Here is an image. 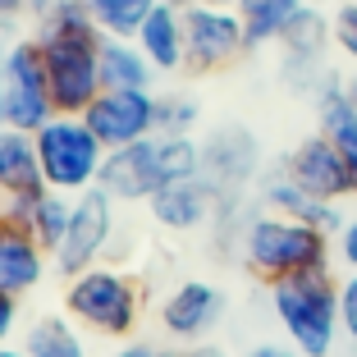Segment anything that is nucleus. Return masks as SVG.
<instances>
[{"instance_id":"nucleus-21","label":"nucleus","mask_w":357,"mask_h":357,"mask_svg":"<svg viewBox=\"0 0 357 357\" xmlns=\"http://www.w3.org/2000/svg\"><path fill=\"white\" fill-rule=\"evenodd\" d=\"M307 0H243L238 19L248 32V51H261V46H280V37L289 32V23L303 14Z\"/></svg>"},{"instance_id":"nucleus-40","label":"nucleus","mask_w":357,"mask_h":357,"mask_svg":"<svg viewBox=\"0 0 357 357\" xmlns=\"http://www.w3.org/2000/svg\"><path fill=\"white\" fill-rule=\"evenodd\" d=\"M169 5H178V10H188V5H192V0H169Z\"/></svg>"},{"instance_id":"nucleus-6","label":"nucleus","mask_w":357,"mask_h":357,"mask_svg":"<svg viewBox=\"0 0 357 357\" xmlns=\"http://www.w3.org/2000/svg\"><path fill=\"white\" fill-rule=\"evenodd\" d=\"M110 238H115V197H110L105 188L78 192L74 215H69V234H64V243L51 257L55 275H64V280L83 275L87 266L101 261V252L110 248Z\"/></svg>"},{"instance_id":"nucleus-37","label":"nucleus","mask_w":357,"mask_h":357,"mask_svg":"<svg viewBox=\"0 0 357 357\" xmlns=\"http://www.w3.org/2000/svg\"><path fill=\"white\" fill-rule=\"evenodd\" d=\"M0 357H28V348H23V344L19 348H14V344H0Z\"/></svg>"},{"instance_id":"nucleus-16","label":"nucleus","mask_w":357,"mask_h":357,"mask_svg":"<svg viewBox=\"0 0 357 357\" xmlns=\"http://www.w3.org/2000/svg\"><path fill=\"white\" fill-rule=\"evenodd\" d=\"M142 46V55L151 60L156 74H174V69H188V32H183V10L160 0L156 10L147 14V23L137 28L133 37Z\"/></svg>"},{"instance_id":"nucleus-25","label":"nucleus","mask_w":357,"mask_h":357,"mask_svg":"<svg viewBox=\"0 0 357 357\" xmlns=\"http://www.w3.org/2000/svg\"><path fill=\"white\" fill-rule=\"evenodd\" d=\"M156 160L165 183L202 178V142H192V133H156Z\"/></svg>"},{"instance_id":"nucleus-22","label":"nucleus","mask_w":357,"mask_h":357,"mask_svg":"<svg viewBox=\"0 0 357 357\" xmlns=\"http://www.w3.org/2000/svg\"><path fill=\"white\" fill-rule=\"evenodd\" d=\"M23 348H28V357H87L74 316H37L23 335Z\"/></svg>"},{"instance_id":"nucleus-23","label":"nucleus","mask_w":357,"mask_h":357,"mask_svg":"<svg viewBox=\"0 0 357 357\" xmlns=\"http://www.w3.org/2000/svg\"><path fill=\"white\" fill-rule=\"evenodd\" d=\"M156 5L160 0H87V14L101 28V37H137Z\"/></svg>"},{"instance_id":"nucleus-31","label":"nucleus","mask_w":357,"mask_h":357,"mask_svg":"<svg viewBox=\"0 0 357 357\" xmlns=\"http://www.w3.org/2000/svg\"><path fill=\"white\" fill-rule=\"evenodd\" d=\"M14 326H19V298L0 294V344H10Z\"/></svg>"},{"instance_id":"nucleus-15","label":"nucleus","mask_w":357,"mask_h":357,"mask_svg":"<svg viewBox=\"0 0 357 357\" xmlns=\"http://www.w3.org/2000/svg\"><path fill=\"white\" fill-rule=\"evenodd\" d=\"M261 202H266V211H275V215H294V220L312 225V229L330 234V238H335V234L344 229V220H348L344 211H339V202L312 197L303 183H294V178H289V169H280V174H271L261 183Z\"/></svg>"},{"instance_id":"nucleus-41","label":"nucleus","mask_w":357,"mask_h":357,"mask_svg":"<svg viewBox=\"0 0 357 357\" xmlns=\"http://www.w3.org/2000/svg\"><path fill=\"white\" fill-rule=\"evenodd\" d=\"M307 5H335V0H307Z\"/></svg>"},{"instance_id":"nucleus-5","label":"nucleus","mask_w":357,"mask_h":357,"mask_svg":"<svg viewBox=\"0 0 357 357\" xmlns=\"http://www.w3.org/2000/svg\"><path fill=\"white\" fill-rule=\"evenodd\" d=\"M0 83H5V110H10V128L37 133L55 119L51 83H46V60L37 37H19L10 60L0 64Z\"/></svg>"},{"instance_id":"nucleus-38","label":"nucleus","mask_w":357,"mask_h":357,"mask_svg":"<svg viewBox=\"0 0 357 357\" xmlns=\"http://www.w3.org/2000/svg\"><path fill=\"white\" fill-rule=\"evenodd\" d=\"M0 128H10V110H5V83H0Z\"/></svg>"},{"instance_id":"nucleus-1","label":"nucleus","mask_w":357,"mask_h":357,"mask_svg":"<svg viewBox=\"0 0 357 357\" xmlns=\"http://www.w3.org/2000/svg\"><path fill=\"white\" fill-rule=\"evenodd\" d=\"M330 234L312 229V225L294 220V215H275V211H261L243 225L238 234V252L243 266L266 284L294 280V275L307 271H330L335 261V248H330Z\"/></svg>"},{"instance_id":"nucleus-7","label":"nucleus","mask_w":357,"mask_h":357,"mask_svg":"<svg viewBox=\"0 0 357 357\" xmlns=\"http://www.w3.org/2000/svg\"><path fill=\"white\" fill-rule=\"evenodd\" d=\"M183 32H188L192 74H215V69H229L238 55H248V32H243L238 10H220V5L192 0L183 10Z\"/></svg>"},{"instance_id":"nucleus-39","label":"nucleus","mask_w":357,"mask_h":357,"mask_svg":"<svg viewBox=\"0 0 357 357\" xmlns=\"http://www.w3.org/2000/svg\"><path fill=\"white\" fill-rule=\"evenodd\" d=\"M202 5H220V10H238L243 0H202Z\"/></svg>"},{"instance_id":"nucleus-34","label":"nucleus","mask_w":357,"mask_h":357,"mask_svg":"<svg viewBox=\"0 0 357 357\" xmlns=\"http://www.w3.org/2000/svg\"><path fill=\"white\" fill-rule=\"evenodd\" d=\"M115 357H156V348H147V344H128V348H119Z\"/></svg>"},{"instance_id":"nucleus-3","label":"nucleus","mask_w":357,"mask_h":357,"mask_svg":"<svg viewBox=\"0 0 357 357\" xmlns=\"http://www.w3.org/2000/svg\"><path fill=\"white\" fill-rule=\"evenodd\" d=\"M64 316H74L78 326H87L92 335L124 339L137 330L142 316V294H137L133 275L115 271V266H87L83 275L64 284Z\"/></svg>"},{"instance_id":"nucleus-30","label":"nucleus","mask_w":357,"mask_h":357,"mask_svg":"<svg viewBox=\"0 0 357 357\" xmlns=\"http://www.w3.org/2000/svg\"><path fill=\"white\" fill-rule=\"evenodd\" d=\"M335 257L344 261V271H357V215H348L344 229L335 234Z\"/></svg>"},{"instance_id":"nucleus-20","label":"nucleus","mask_w":357,"mask_h":357,"mask_svg":"<svg viewBox=\"0 0 357 357\" xmlns=\"http://www.w3.org/2000/svg\"><path fill=\"white\" fill-rule=\"evenodd\" d=\"M101 83L115 92H151L156 69L133 37H101Z\"/></svg>"},{"instance_id":"nucleus-10","label":"nucleus","mask_w":357,"mask_h":357,"mask_svg":"<svg viewBox=\"0 0 357 357\" xmlns=\"http://www.w3.org/2000/svg\"><path fill=\"white\" fill-rule=\"evenodd\" d=\"M284 169H289L294 183H303V188L312 192V197H321V202H344V197L357 192L353 174H348V160L335 151V142H330L326 133L303 137V142L289 151Z\"/></svg>"},{"instance_id":"nucleus-26","label":"nucleus","mask_w":357,"mask_h":357,"mask_svg":"<svg viewBox=\"0 0 357 357\" xmlns=\"http://www.w3.org/2000/svg\"><path fill=\"white\" fill-rule=\"evenodd\" d=\"M202 119L192 96H156V133H192Z\"/></svg>"},{"instance_id":"nucleus-12","label":"nucleus","mask_w":357,"mask_h":357,"mask_svg":"<svg viewBox=\"0 0 357 357\" xmlns=\"http://www.w3.org/2000/svg\"><path fill=\"white\" fill-rule=\"evenodd\" d=\"M220 202H225V192L202 174V178H178V183H165L147 206H151V215H156L160 229L192 234V229H206V225L215 220Z\"/></svg>"},{"instance_id":"nucleus-8","label":"nucleus","mask_w":357,"mask_h":357,"mask_svg":"<svg viewBox=\"0 0 357 357\" xmlns=\"http://www.w3.org/2000/svg\"><path fill=\"white\" fill-rule=\"evenodd\" d=\"M83 119L105 151L133 147V142L156 133V92H115V87H105L83 110Z\"/></svg>"},{"instance_id":"nucleus-33","label":"nucleus","mask_w":357,"mask_h":357,"mask_svg":"<svg viewBox=\"0 0 357 357\" xmlns=\"http://www.w3.org/2000/svg\"><path fill=\"white\" fill-rule=\"evenodd\" d=\"M23 14H32V0H0V19H14V23H19Z\"/></svg>"},{"instance_id":"nucleus-35","label":"nucleus","mask_w":357,"mask_h":357,"mask_svg":"<svg viewBox=\"0 0 357 357\" xmlns=\"http://www.w3.org/2000/svg\"><path fill=\"white\" fill-rule=\"evenodd\" d=\"M156 357H225L215 348H188V353H156Z\"/></svg>"},{"instance_id":"nucleus-9","label":"nucleus","mask_w":357,"mask_h":357,"mask_svg":"<svg viewBox=\"0 0 357 357\" xmlns=\"http://www.w3.org/2000/svg\"><path fill=\"white\" fill-rule=\"evenodd\" d=\"M335 42V32H330V19L321 14V5H303L289 32L280 37V51H284V78L294 92H316L321 78L330 74L326 69V51Z\"/></svg>"},{"instance_id":"nucleus-2","label":"nucleus","mask_w":357,"mask_h":357,"mask_svg":"<svg viewBox=\"0 0 357 357\" xmlns=\"http://www.w3.org/2000/svg\"><path fill=\"white\" fill-rule=\"evenodd\" d=\"M271 312L303 357H330L339 344V280L330 271H307L271 284Z\"/></svg>"},{"instance_id":"nucleus-17","label":"nucleus","mask_w":357,"mask_h":357,"mask_svg":"<svg viewBox=\"0 0 357 357\" xmlns=\"http://www.w3.org/2000/svg\"><path fill=\"white\" fill-rule=\"evenodd\" d=\"M316 101V119H321V133L335 142V151L348 160V174H353V188H357V105L348 101L344 92V78L326 74L321 87L312 92Z\"/></svg>"},{"instance_id":"nucleus-32","label":"nucleus","mask_w":357,"mask_h":357,"mask_svg":"<svg viewBox=\"0 0 357 357\" xmlns=\"http://www.w3.org/2000/svg\"><path fill=\"white\" fill-rule=\"evenodd\" d=\"M248 357H303V353H298L294 344H257Z\"/></svg>"},{"instance_id":"nucleus-29","label":"nucleus","mask_w":357,"mask_h":357,"mask_svg":"<svg viewBox=\"0 0 357 357\" xmlns=\"http://www.w3.org/2000/svg\"><path fill=\"white\" fill-rule=\"evenodd\" d=\"M37 197H42V188H37V192H14V197H0V220L23 225V229H28V225H32V211H37Z\"/></svg>"},{"instance_id":"nucleus-27","label":"nucleus","mask_w":357,"mask_h":357,"mask_svg":"<svg viewBox=\"0 0 357 357\" xmlns=\"http://www.w3.org/2000/svg\"><path fill=\"white\" fill-rule=\"evenodd\" d=\"M330 32H335V46L357 64V0H344L330 19Z\"/></svg>"},{"instance_id":"nucleus-28","label":"nucleus","mask_w":357,"mask_h":357,"mask_svg":"<svg viewBox=\"0 0 357 357\" xmlns=\"http://www.w3.org/2000/svg\"><path fill=\"white\" fill-rule=\"evenodd\" d=\"M339 330L344 339L357 348V271H348L339 280Z\"/></svg>"},{"instance_id":"nucleus-4","label":"nucleus","mask_w":357,"mask_h":357,"mask_svg":"<svg viewBox=\"0 0 357 357\" xmlns=\"http://www.w3.org/2000/svg\"><path fill=\"white\" fill-rule=\"evenodd\" d=\"M37 160H42V178L55 192H78L101 183V165H105V147L96 142V133L87 128L83 115H55L46 128H37Z\"/></svg>"},{"instance_id":"nucleus-14","label":"nucleus","mask_w":357,"mask_h":357,"mask_svg":"<svg viewBox=\"0 0 357 357\" xmlns=\"http://www.w3.org/2000/svg\"><path fill=\"white\" fill-rule=\"evenodd\" d=\"M225 316V294L206 280H183L160 303V326L169 339H202Z\"/></svg>"},{"instance_id":"nucleus-24","label":"nucleus","mask_w":357,"mask_h":357,"mask_svg":"<svg viewBox=\"0 0 357 357\" xmlns=\"http://www.w3.org/2000/svg\"><path fill=\"white\" fill-rule=\"evenodd\" d=\"M69 215H74V197H69V192H55V188H42L28 229H32V238L42 243L51 257H55V248L64 243V234H69Z\"/></svg>"},{"instance_id":"nucleus-11","label":"nucleus","mask_w":357,"mask_h":357,"mask_svg":"<svg viewBox=\"0 0 357 357\" xmlns=\"http://www.w3.org/2000/svg\"><path fill=\"white\" fill-rule=\"evenodd\" d=\"M115 202H151L165 178H160V160H156V133L133 142V147H119V151H105V165H101V183Z\"/></svg>"},{"instance_id":"nucleus-19","label":"nucleus","mask_w":357,"mask_h":357,"mask_svg":"<svg viewBox=\"0 0 357 357\" xmlns=\"http://www.w3.org/2000/svg\"><path fill=\"white\" fill-rule=\"evenodd\" d=\"M46 188L42 160H37V137L23 128H0V197Z\"/></svg>"},{"instance_id":"nucleus-18","label":"nucleus","mask_w":357,"mask_h":357,"mask_svg":"<svg viewBox=\"0 0 357 357\" xmlns=\"http://www.w3.org/2000/svg\"><path fill=\"white\" fill-rule=\"evenodd\" d=\"M252 169H257V142H252V133H243V128H220V133L202 147V174L220 192L238 188Z\"/></svg>"},{"instance_id":"nucleus-13","label":"nucleus","mask_w":357,"mask_h":357,"mask_svg":"<svg viewBox=\"0 0 357 357\" xmlns=\"http://www.w3.org/2000/svg\"><path fill=\"white\" fill-rule=\"evenodd\" d=\"M46 271H55L51 252L32 238V229L0 220V294L28 298L32 289H42Z\"/></svg>"},{"instance_id":"nucleus-36","label":"nucleus","mask_w":357,"mask_h":357,"mask_svg":"<svg viewBox=\"0 0 357 357\" xmlns=\"http://www.w3.org/2000/svg\"><path fill=\"white\" fill-rule=\"evenodd\" d=\"M344 92H348V101H353V105H357V69H353V74H348V78H344Z\"/></svg>"}]
</instances>
